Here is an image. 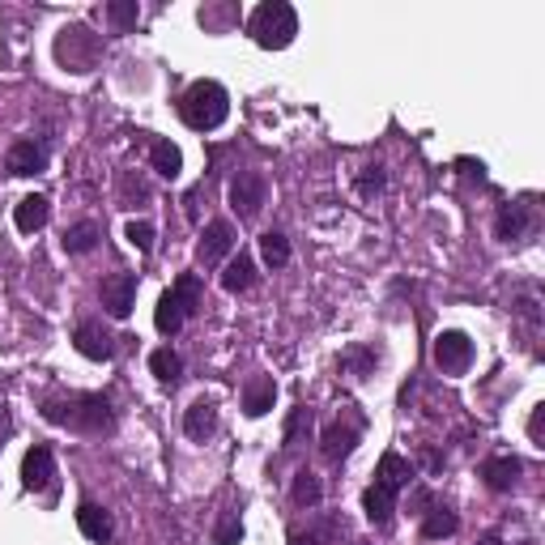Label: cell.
Segmentation results:
<instances>
[{
  "label": "cell",
  "instance_id": "cell-9",
  "mask_svg": "<svg viewBox=\"0 0 545 545\" xmlns=\"http://www.w3.org/2000/svg\"><path fill=\"white\" fill-rule=\"evenodd\" d=\"M56 478V460H52V447L35 443L26 456H22V486L26 490H47Z\"/></svg>",
  "mask_w": 545,
  "mask_h": 545
},
{
  "label": "cell",
  "instance_id": "cell-15",
  "mask_svg": "<svg viewBox=\"0 0 545 545\" xmlns=\"http://www.w3.org/2000/svg\"><path fill=\"white\" fill-rule=\"evenodd\" d=\"M218 430V405L213 401H192L183 414V435L188 439H209Z\"/></svg>",
  "mask_w": 545,
  "mask_h": 545
},
{
  "label": "cell",
  "instance_id": "cell-35",
  "mask_svg": "<svg viewBox=\"0 0 545 545\" xmlns=\"http://www.w3.org/2000/svg\"><path fill=\"white\" fill-rule=\"evenodd\" d=\"M541 422H545V405H537L532 417H529V439L537 443V447H541Z\"/></svg>",
  "mask_w": 545,
  "mask_h": 545
},
{
  "label": "cell",
  "instance_id": "cell-13",
  "mask_svg": "<svg viewBox=\"0 0 545 545\" xmlns=\"http://www.w3.org/2000/svg\"><path fill=\"white\" fill-rule=\"evenodd\" d=\"M272 401H277V384H272L269 375H252L243 384V414L247 417H264L272 409Z\"/></svg>",
  "mask_w": 545,
  "mask_h": 545
},
{
  "label": "cell",
  "instance_id": "cell-25",
  "mask_svg": "<svg viewBox=\"0 0 545 545\" xmlns=\"http://www.w3.org/2000/svg\"><path fill=\"white\" fill-rule=\"evenodd\" d=\"M392 503H396V494L379 490V486H371V490L363 494V511H366V519H371L375 529H384V524L392 519Z\"/></svg>",
  "mask_w": 545,
  "mask_h": 545
},
{
  "label": "cell",
  "instance_id": "cell-8",
  "mask_svg": "<svg viewBox=\"0 0 545 545\" xmlns=\"http://www.w3.org/2000/svg\"><path fill=\"white\" fill-rule=\"evenodd\" d=\"M358 439H363V417H350V422H333V427L320 435V447H324L328 460H345V456L358 447Z\"/></svg>",
  "mask_w": 545,
  "mask_h": 545
},
{
  "label": "cell",
  "instance_id": "cell-26",
  "mask_svg": "<svg viewBox=\"0 0 545 545\" xmlns=\"http://www.w3.org/2000/svg\"><path fill=\"white\" fill-rule=\"evenodd\" d=\"M290 499L299 507H315L320 499H324V486H320V478H315L312 468H303V473H294V486H290Z\"/></svg>",
  "mask_w": 545,
  "mask_h": 545
},
{
  "label": "cell",
  "instance_id": "cell-10",
  "mask_svg": "<svg viewBox=\"0 0 545 545\" xmlns=\"http://www.w3.org/2000/svg\"><path fill=\"white\" fill-rule=\"evenodd\" d=\"M47 167V149H43L39 141H14L9 145V154H5V170L9 175H39V170Z\"/></svg>",
  "mask_w": 545,
  "mask_h": 545
},
{
  "label": "cell",
  "instance_id": "cell-28",
  "mask_svg": "<svg viewBox=\"0 0 545 545\" xmlns=\"http://www.w3.org/2000/svg\"><path fill=\"white\" fill-rule=\"evenodd\" d=\"M170 294L180 299V307L188 315H192L196 307H201V299H205V290H201V277H196V272H180V282L170 286Z\"/></svg>",
  "mask_w": 545,
  "mask_h": 545
},
{
  "label": "cell",
  "instance_id": "cell-31",
  "mask_svg": "<svg viewBox=\"0 0 545 545\" xmlns=\"http://www.w3.org/2000/svg\"><path fill=\"white\" fill-rule=\"evenodd\" d=\"M384 183H388L384 167H363V175H358V192H363V196H379V192H384Z\"/></svg>",
  "mask_w": 545,
  "mask_h": 545
},
{
  "label": "cell",
  "instance_id": "cell-22",
  "mask_svg": "<svg viewBox=\"0 0 545 545\" xmlns=\"http://www.w3.org/2000/svg\"><path fill=\"white\" fill-rule=\"evenodd\" d=\"M149 162H154V170L162 175V180H180V170H183V154H180V145H170V141H154V149H149Z\"/></svg>",
  "mask_w": 545,
  "mask_h": 545
},
{
  "label": "cell",
  "instance_id": "cell-14",
  "mask_svg": "<svg viewBox=\"0 0 545 545\" xmlns=\"http://www.w3.org/2000/svg\"><path fill=\"white\" fill-rule=\"evenodd\" d=\"M77 529L90 537V541L107 545L111 541V532H116V519H111V511H103L98 503H81L77 507Z\"/></svg>",
  "mask_w": 545,
  "mask_h": 545
},
{
  "label": "cell",
  "instance_id": "cell-4",
  "mask_svg": "<svg viewBox=\"0 0 545 545\" xmlns=\"http://www.w3.org/2000/svg\"><path fill=\"white\" fill-rule=\"evenodd\" d=\"M468 363H473V341L465 333L447 328V333L435 337V366H439L443 375H465Z\"/></svg>",
  "mask_w": 545,
  "mask_h": 545
},
{
  "label": "cell",
  "instance_id": "cell-33",
  "mask_svg": "<svg viewBox=\"0 0 545 545\" xmlns=\"http://www.w3.org/2000/svg\"><path fill=\"white\" fill-rule=\"evenodd\" d=\"M239 541H243V524H239V519H226L218 529V545H239Z\"/></svg>",
  "mask_w": 545,
  "mask_h": 545
},
{
  "label": "cell",
  "instance_id": "cell-3",
  "mask_svg": "<svg viewBox=\"0 0 545 545\" xmlns=\"http://www.w3.org/2000/svg\"><path fill=\"white\" fill-rule=\"evenodd\" d=\"M43 417L56 422V427H77V430H111L116 417H111V405L103 396H68V401H47L43 405Z\"/></svg>",
  "mask_w": 545,
  "mask_h": 545
},
{
  "label": "cell",
  "instance_id": "cell-20",
  "mask_svg": "<svg viewBox=\"0 0 545 545\" xmlns=\"http://www.w3.org/2000/svg\"><path fill=\"white\" fill-rule=\"evenodd\" d=\"M183 320H188V312H183L180 299H175V294L167 290V294L158 299V307H154V324H158V333H162V337H175V333L183 328Z\"/></svg>",
  "mask_w": 545,
  "mask_h": 545
},
{
  "label": "cell",
  "instance_id": "cell-23",
  "mask_svg": "<svg viewBox=\"0 0 545 545\" xmlns=\"http://www.w3.org/2000/svg\"><path fill=\"white\" fill-rule=\"evenodd\" d=\"M149 371H154V379L158 384H180V375H183V358L170 345H162V350H154L149 354Z\"/></svg>",
  "mask_w": 545,
  "mask_h": 545
},
{
  "label": "cell",
  "instance_id": "cell-5",
  "mask_svg": "<svg viewBox=\"0 0 545 545\" xmlns=\"http://www.w3.org/2000/svg\"><path fill=\"white\" fill-rule=\"evenodd\" d=\"M264 196H269V180H264L260 170H239L231 180V205L239 218H256L260 205H264Z\"/></svg>",
  "mask_w": 545,
  "mask_h": 545
},
{
  "label": "cell",
  "instance_id": "cell-6",
  "mask_svg": "<svg viewBox=\"0 0 545 545\" xmlns=\"http://www.w3.org/2000/svg\"><path fill=\"white\" fill-rule=\"evenodd\" d=\"M73 345H77V354L90 358V363H111V358H116V337H111L98 320H81L77 333H73Z\"/></svg>",
  "mask_w": 545,
  "mask_h": 545
},
{
  "label": "cell",
  "instance_id": "cell-11",
  "mask_svg": "<svg viewBox=\"0 0 545 545\" xmlns=\"http://www.w3.org/2000/svg\"><path fill=\"white\" fill-rule=\"evenodd\" d=\"M231 247H234V226L231 221H209L205 234H201L196 256H201V264H218L221 256H231Z\"/></svg>",
  "mask_w": 545,
  "mask_h": 545
},
{
  "label": "cell",
  "instance_id": "cell-12",
  "mask_svg": "<svg viewBox=\"0 0 545 545\" xmlns=\"http://www.w3.org/2000/svg\"><path fill=\"white\" fill-rule=\"evenodd\" d=\"M409 481H414V465H409L405 456H396V452H384V456H379V468H375V486H379V490L401 494Z\"/></svg>",
  "mask_w": 545,
  "mask_h": 545
},
{
  "label": "cell",
  "instance_id": "cell-2",
  "mask_svg": "<svg viewBox=\"0 0 545 545\" xmlns=\"http://www.w3.org/2000/svg\"><path fill=\"white\" fill-rule=\"evenodd\" d=\"M247 35H252L256 47H264V52H282V47H290L294 35H299V14L290 9L286 0H269V5H260L256 14H252Z\"/></svg>",
  "mask_w": 545,
  "mask_h": 545
},
{
  "label": "cell",
  "instance_id": "cell-18",
  "mask_svg": "<svg viewBox=\"0 0 545 545\" xmlns=\"http://www.w3.org/2000/svg\"><path fill=\"white\" fill-rule=\"evenodd\" d=\"M221 286L231 290V294H243V290L256 286V264H252V256H247V252H239V256L226 264V272H221Z\"/></svg>",
  "mask_w": 545,
  "mask_h": 545
},
{
  "label": "cell",
  "instance_id": "cell-27",
  "mask_svg": "<svg viewBox=\"0 0 545 545\" xmlns=\"http://www.w3.org/2000/svg\"><path fill=\"white\" fill-rule=\"evenodd\" d=\"M456 524H460V519H456L452 507H435V511L422 519V537H427V541H443V537L456 532Z\"/></svg>",
  "mask_w": 545,
  "mask_h": 545
},
{
  "label": "cell",
  "instance_id": "cell-36",
  "mask_svg": "<svg viewBox=\"0 0 545 545\" xmlns=\"http://www.w3.org/2000/svg\"><path fill=\"white\" fill-rule=\"evenodd\" d=\"M290 545H320V537H315V532H290Z\"/></svg>",
  "mask_w": 545,
  "mask_h": 545
},
{
  "label": "cell",
  "instance_id": "cell-21",
  "mask_svg": "<svg viewBox=\"0 0 545 545\" xmlns=\"http://www.w3.org/2000/svg\"><path fill=\"white\" fill-rule=\"evenodd\" d=\"M529 226V213L524 205H503L499 209V218H494V239H503V243H516L519 234Z\"/></svg>",
  "mask_w": 545,
  "mask_h": 545
},
{
  "label": "cell",
  "instance_id": "cell-17",
  "mask_svg": "<svg viewBox=\"0 0 545 545\" xmlns=\"http://www.w3.org/2000/svg\"><path fill=\"white\" fill-rule=\"evenodd\" d=\"M47 218H52V205H47V196H26V201H17L14 209V221L22 234H35L47 226Z\"/></svg>",
  "mask_w": 545,
  "mask_h": 545
},
{
  "label": "cell",
  "instance_id": "cell-30",
  "mask_svg": "<svg viewBox=\"0 0 545 545\" xmlns=\"http://www.w3.org/2000/svg\"><path fill=\"white\" fill-rule=\"evenodd\" d=\"M124 239H129L137 252H154V226H149V221H129V226H124Z\"/></svg>",
  "mask_w": 545,
  "mask_h": 545
},
{
  "label": "cell",
  "instance_id": "cell-34",
  "mask_svg": "<svg viewBox=\"0 0 545 545\" xmlns=\"http://www.w3.org/2000/svg\"><path fill=\"white\" fill-rule=\"evenodd\" d=\"M456 170H460V175H468V180H486V167H481V162H473V158H456Z\"/></svg>",
  "mask_w": 545,
  "mask_h": 545
},
{
  "label": "cell",
  "instance_id": "cell-24",
  "mask_svg": "<svg viewBox=\"0 0 545 545\" xmlns=\"http://www.w3.org/2000/svg\"><path fill=\"white\" fill-rule=\"evenodd\" d=\"M260 256L269 269H286L290 264V239L282 231H264L260 234Z\"/></svg>",
  "mask_w": 545,
  "mask_h": 545
},
{
  "label": "cell",
  "instance_id": "cell-1",
  "mask_svg": "<svg viewBox=\"0 0 545 545\" xmlns=\"http://www.w3.org/2000/svg\"><path fill=\"white\" fill-rule=\"evenodd\" d=\"M231 116V94L221 90L218 81H192L180 98V119L196 132H213Z\"/></svg>",
  "mask_w": 545,
  "mask_h": 545
},
{
  "label": "cell",
  "instance_id": "cell-7",
  "mask_svg": "<svg viewBox=\"0 0 545 545\" xmlns=\"http://www.w3.org/2000/svg\"><path fill=\"white\" fill-rule=\"evenodd\" d=\"M137 303V272H111L103 282V307L111 320H129Z\"/></svg>",
  "mask_w": 545,
  "mask_h": 545
},
{
  "label": "cell",
  "instance_id": "cell-32",
  "mask_svg": "<svg viewBox=\"0 0 545 545\" xmlns=\"http://www.w3.org/2000/svg\"><path fill=\"white\" fill-rule=\"evenodd\" d=\"M303 427H312V409H307V405H299V409L290 414V422H286V447H299Z\"/></svg>",
  "mask_w": 545,
  "mask_h": 545
},
{
  "label": "cell",
  "instance_id": "cell-29",
  "mask_svg": "<svg viewBox=\"0 0 545 545\" xmlns=\"http://www.w3.org/2000/svg\"><path fill=\"white\" fill-rule=\"evenodd\" d=\"M107 17H111L116 30H132L137 17H141V9H137V0H111V5H107Z\"/></svg>",
  "mask_w": 545,
  "mask_h": 545
},
{
  "label": "cell",
  "instance_id": "cell-19",
  "mask_svg": "<svg viewBox=\"0 0 545 545\" xmlns=\"http://www.w3.org/2000/svg\"><path fill=\"white\" fill-rule=\"evenodd\" d=\"M98 239H103V231H98V221L86 218V221H77V226H68L60 243H65L68 256H86V252H94V243H98Z\"/></svg>",
  "mask_w": 545,
  "mask_h": 545
},
{
  "label": "cell",
  "instance_id": "cell-37",
  "mask_svg": "<svg viewBox=\"0 0 545 545\" xmlns=\"http://www.w3.org/2000/svg\"><path fill=\"white\" fill-rule=\"evenodd\" d=\"M354 545H366V541H354Z\"/></svg>",
  "mask_w": 545,
  "mask_h": 545
},
{
  "label": "cell",
  "instance_id": "cell-16",
  "mask_svg": "<svg viewBox=\"0 0 545 545\" xmlns=\"http://www.w3.org/2000/svg\"><path fill=\"white\" fill-rule=\"evenodd\" d=\"M519 460L516 456H490V460H486V465H481V478H486V486H490V490H511V486H516V478H519Z\"/></svg>",
  "mask_w": 545,
  "mask_h": 545
}]
</instances>
